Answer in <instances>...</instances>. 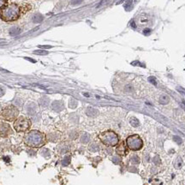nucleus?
<instances>
[{
	"instance_id": "obj_1",
	"label": "nucleus",
	"mask_w": 185,
	"mask_h": 185,
	"mask_svg": "<svg viewBox=\"0 0 185 185\" xmlns=\"http://www.w3.org/2000/svg\"><path fill=\"white\" fill-rule=\"evenodd\" d=\"M46 142L45 134L39 130H31L24 136V143L30 148H39L43 147Z\"/></svg>"
},
{
	"instance_id": "obj_2",
	"label": "nucleus",
	"mask_w": 185,
	"mask_h": 185,
	"mask_svg": "<svg viewBox=\"0 0 185 185\" xmlns=\"http://www.w3.org/2000/svg\"><path fill=\"white\" fill-rule=\"evenodd\" d=\"M20 8L17 4H11L4 8L0 14V17L4 22H13L19 18Z\"/></svg>"
},
{
	"instance_id": "obj_3",
	"label": "nucleus",
	"mask_w": 185,
	"mask_h": 185,
	"mask_svg": "<svg viewBox=\"0 0 185 185\" xmlns=\"http://www.w3.org/2000/svg\"><path fill=\"white\" fill-rule=\"evenodd\" d=\"M99 138L101 142L107 147H115L119 141L117 135L112 130H106L100 133Z\"/></svg>"
},
{
	"instance_id": "obj_4",
	"label": "nucleus",
	"mask_w": 185,
	"mask_h": 185,
	"mask_svg": "<svg viewBox=\"0 0 185 185\" xmlns=\"http://www.w3.org/2000/svg\"><path fill=\"white\" fill-rule=\"evenodd\" d=\"M19 116V110L13 105H10L3 108L1 111V117L8 122L15 121Z\"/></svg>"
},
{
	"instance_id": "obj_5",
	"label": "nucleus",
	"mask_w": 185,
	"mask_h": 185,
	"mask_svg": "<svg viewBox=\"0 0 185 185\" xmlns=\"http://www.w3.org/2000/svg\"><path fill=\"white\" fill-rule=\"evenodd\" d=\"M31 127V121L26 117H19L14 121V129L18 133L27 132Z\"/></svg>"
},
{
	"instance_id": "obj_6",
	"label": "nucleus",
	"mask_w": 185,
	"mask_h": 185,
	"mask_svg": "<svg viewBox=\"0 0 185 185\" xmlns=\"http://www.w3.org/2000/svg\"><path fill=\"white\" fill-rule=\"evenodd\" d=\"M128 148L132 151H138L143 147V141L138 135H133L129 136L126 140Z\"/></svg>"
},
{
	"instance_id": "obj_7",
	"label": "nucleus",
	"mask_w": 185,
	"mask_h": 185,
	"mask_svg": "<svg viewBox=\"0 0 185 185\" xmlns=\"http://www.w3.org/2000/svg\"><path fill=\"white\" fill-rule=\"evenodd\" d=\"M12 134V129L11 125L4 122H0V137L5 138Z\"/></svg>"
},
{
	"instance_id": "obj_8",
	"label": "nucleus",
	"mask_w": 185,
	"mask_h": 185,
	"mask_svg": "<svg viewBox=\"0 0 185 185\" xmlns=\"http://www.w3.org/2000/svg\"><path fill=\"white\" fill-rule=\"evenodd\" d=\"M128 147L126 144H124V142H120L117 146V148H116V153L120 155V156H125L128 154Z\"/></svg>"
},
{
	"instance_id": "obj_9",
	"label": "nucleus",
	"mask_w": 185,
	"mask_h": 185,
	"mask_svg": "<svg viewBox=\"0 0 185 185\" xmlns=\"http://www.w3.org/2000/svg\"><path fill=\"white\" fill-rule=\"evenodd\" d=\"M52 107L54 111L56 112H60L64 109V104L63 102L61 101H54L52 105Z\"/></svg>"
},
{
	"instance_id": "obj_10",
	"label": "nucleus",
	"mask_w": 185,
	"mask_h": 185,
	"mask_svg": "<svg viewBox=\"0 0 185 185\" xmlns=\"http://www.w3.org/2000/svg\"><path fill=\"white\" fill-rule=\"evenodd\" d=\"M159 102L161 105H166L170 102V97L166 94H162L161 96L160 97Z\"/></svg>"
},
{
	"instance_id": "obj_11",
	"label": "nucleus",
	"mask_w": 185,
	"mask_h": 185,
	"mask_svg": "<svg viewBox=\"0 0 185 185\" xmlns=\"http://www.w3.org/2000/svg\"><path fill=\"white\" fill-rule=\"evenodd\" d=\"M32 20H33V22L35 23H41L43 21V16L41 14H39V13L35 14L33 16V17H32Z\"/></svg>"
},
{
	"instance_id": "obj_12",
	"label": "nucleus",
	"mask_w": 185,
	"mask_h": 185,
	"mask_svg": "<svg viewBox=\"0 0 185 185\" xmlns=\"http://www.w3.org/2000/svg\"><path fill=\"white\" fill-rule=\"evenodd\" d=\"M35 111H36V105H35V103H30L27 106V112L28 114L33 115Z\"/></svg>"
},
{
	"instance_id": "obj_13",
	"label": "nucleus",
	"mask_w": 185,
	"mask_h": 185,
	"mask_svg": "<svg viewBox=\"0 0 185 185\" xmlns=\"http://www.w3.org/2000/svg\"><path fill=\"white\" fill-rule=\"evenodd\" d=\"M86 113H87V115L89 116V117H94V116L98 114V111L96 109L92 108V107H88L87 109V111H86Z\"/></svg>"
},
{
	"instance_id": "obj_14",
	"label": "nucleus",
	"mask_w": 185,
	"mask_h": 185,
	"mask_svg": "<svg viewBox=\"0 0 185 185\" xmlns=\"http://www.w3.org/2000/svg\"><path fill=\"white\" fill-rule=\"evenodd\" d=\"M21 33V29L18 27H13L10 29V35L11 36H16Z\"/></svg>"
},
{
	"instance_id": "obj_15",
	"label": "nucleus",
	"mask_w": 185,
	"mask_h": 185,
	"mask_svg": "<svg viewBox=\"0 0 185 185\" xmlns=\"http://www.w3.org/2000/svg\"><path fill=\"white\" fill-rule=\"evenodd\" d=\"M129 123H130V124H131L133 127H138L139 124H140L138 119H137L136 117H132L129 119Z\"/></svg>"
},
{
	"instance_id": "obj_16",
	"label": "nucleus",
	"mask_w": 185,
	"mask_h": 185,
	"mask_svg": "<svg viewBox=\"0 0 185 185\" xmlns=\"http://www.w3.org/2000/svg\"><path fill=\"white\" fill-rule=\"evenodd\" d=\"M39 103L41 106H46L48 103H49V99L46 98V97H42L41 99H40L39 100Z\"/></svg>"
},
{
	"instance_id": "obj_17",
	"label": "nucleus",
	"mask_w": 185,
	"mask_h": 185,
	"mask_svg": "<svg viewBox=\"0 0 185 185\" xmlns=\"http://www.w3.org/2000/svg\"><path fill=\"white\" fill-rule=\"evenodd\" d=\"M182 165H183V160H182V159L180 157H178L177 159V160H176V163H175V167L177 169H179L182 166Z\"/></svg>"
},
{
	"instance_id": "obj_18",
	"label": "nucleus",
	"mask_w": 185,
	"mask_h": 185,
	"mask_svg": "<svg viewBox=\"0 0 185 185\" xmlns=\"http://www.w3.org/2000/svg\"><path fill=\"white\" fill-rule=\"evenodd\" d=\"M81 141L82 143H88L89 141V136L88 134H83V136H81Z\"/></svg>"
},
{
	"instance_id": "obj_19",
	"label": "nucleus",
	"mask_w": 185,
	"mask_h": 185,
	"mask_svg": "<svg viewBox=\"0 0 185 185\" xmlns=\"http://www.w3.org/2000/svg\"><path fill=\"white\" fill-rule=\"evenodd\" d=\"M8 0H0V10H3L4 8L6 7Z\"/></svg>"
},
{
	"instance_id": "obj_20",
	"label": "nucleus",
	"mask_w": 185,
	"mask_h": 185,
	"mask_svg": "<svg viewBox=\"0 0 185 185\" xmlns=\"http://www.w3.org/2000/svg\"><path fill=\"white\" fill-rule=\"evenodd\" d=\"M131 162L134 163V164H138L139 163V157L138 156H133L132 159H131Z\"/></svg>"
},
{
	"instance_id": "obj_21",
	"label": "nucleus",
	"mask_w": 185,
	"mask_h": 185,
	"mask_svg": "<svg viewBox=\"0 0 185 185\" xmlns=\"http://www.w3.org/2000/svg\"><path fill=\"white\" fill-rule=\"evenodd\" d=\"M83 0H71V4L72 5H78L80 4Z\"/></svg>"
},
{
	"instance_id": "obj_22",
	"label": "nucleus",
	"mask_w": 185,
	"mask_h": 185,
	"mask_svg": "<svg viewBox=\"0 0 185 185\" xmlns=\"http://www.w3.org/2000/svg\"><path fill=\"white\" fill-rule=\"evenodd\" d=\"M34 52L35 54H39V55H46L48 53L46 51H35Z\"/></svg>"
},
{
	"instance_id": "obj_23",
	"label": "nucleus",
	"mask_w": 185,
	"mask_h": 185,
	"mask_svg": "<svg viewBox=\"0 0 185 185\" xmlns=\"http://www.w3.org/2000/svg\"><path fill=\"white\" fill-rule=\"evenodd\" d=\"M4 92H5V91H4V88L3 87H0V97H2V96L4 94Z\"/></svg>"
},
{
	"instance_id": "obj_24",
	"label": "nucleus",
	"mask_w": 185,
	"mask_h": 185,
	"mask_svg": "<svg viewBox=\"0 0 185 185\" xmlns=\"http://www.w3.org/2000/svg\"><path fill=\"white\" fill-rule=\"evenodd\" d=\"M174 141H177L178 144H180V143L182 142V140L179 138V137H177V136H175V137H174Z\"/></svg>"
},
{
	"instance_id": "obj_25",
	"label": "nucleus",
	"mask_w": 185,
	"mask_h": 185,
	"mask_svg": "<svg viewBox=\"0 0 185 185\" xmlns=\"http://www.w3.org/2000/svg\"><path fill=\"white\" fill-rule=\"evenodd\" d=\"M107 1H108V0H102V1H101V2L100 3V4L98 5V7H100V6H101V5H103V4H105V3H106Z\"/></svg>"
},
{
	"instance_id": "obj_26",
	"label": "nucleus",
	"mask_w": 185,
	"mask_h": 185,
	"mask_svg": "<svg viewBox=\"0 0 185 185\" xmlns=\"http://www.w3.org/2000/svg\"><path fill=\"white\" fill-rule=\"evenodd\" d=\"M39 47H40V48H51L50 46H40Z\"/></svg>"
}]
</instances>
